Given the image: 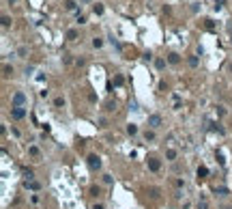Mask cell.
I'll use <instances>...</instances> for the list:
<instances>
[{"instance_id": "1", "label": "cell", "mask_w": 232, "mask_h": 209, "mask_svg": "<svg viewBox=\"0 0 232 209\" xmlns=\"http://www.w3.org/2000/svg\"><path fill=\"white\" fill-rule=\"evenodd\" d=\"M24 102H26V95L24 93H15L13 95V108H22Z\"/></svg>"}, {"instance_id": "2", "label": "cell", "mask_w": 232, "mask_h": 209, "mask_svg": "<svg viewBox=\"0 0 232 209\" xmlns=\"http://www.w3.org/2000/svg\"><path fill=\"white\" fill-rule=\"evenodd\" d=\"M148 125H151L153 130H157V127L161 125V116L159 114H151V116H148Z\"/></svg>"}, {"instance_id": "3", "label": "cell", "mask_w": 232, "mask_h": 209, "mask_svg": "<svg viewBox=\"0 0 232 209\" xmlns=\"http://www.w3.org/2000/svg\"><path fill=\"white\" fill-rule=\"evenodd\" d=\"M88 166L95 170V168H99L101 166V157L99 155H88Z\"/></svg>"}, {"instance_id": "4", "label": "cell", "mask_w": 232, "mask_h": 209, "mask_svg": "<svg viewBox=\"0 0 232 209\" xmlns=\"http://www.w3.org/2000/svg\"><path fill=\"white\" fill-rule=\"evenodd\" d=\"M11 116H13L15 121H20V119H24V116H26V110H24V108H13V110H11Z\"/></svg>"}, {"instance_id": "5", "label": "cell", "mask_w": 232, "mask_h": 209, "mask_svg": "<svg viewBox=\"0 0 232 209\" xmlns=\"http://www.w3.org/2000/svg\"><path fill=\"white\" fill-rule=\"evenodd\" d=\"M148 168H151V170H159V160L151 157V160H148Z\"/></svg>"}, {"instance_id": "6", "label": "cell", "mask_w": 232, "mask_h": 209, "mask_svg": "<svg viewBox=\"0 0 232 209\" xmlns=\"http://www.w3.org/2000/svg\"><path fill=\"white\" fill-rule=\"evenodd\" d=\"M168 60L172 63V65H176V63H179V60H181V56H179V54H174V52H172V54H170V56H168Z\"/></svg>"}, {"instance_id": "7", "label": "cell", "mask_w": 232, "mask_h": 209, "mask_svg": "<svg viewBox=\"0 0 232 209\" xmlns=\"http://www.w3.org/2000/svg\"><path fill=\"white\" fill-rule=\"evenodd\" d=\"M64 9H67V11H73V9H75V2H73V0H64Z\"/></svg>"}, {"instance_id": "8", "label": "cell", "mask_w": 232, "mask_h": 209, "mask_svg": "<svg viewBox=\"0 0 232 209\" xmlns=\"http://www.w3.org/2000/svg\"><path fill=\"white\" fill-rule=\"evenodd\" d=\"M206 175H209V170L204 168V166H200V168H198V177H200V179H204Z\"/></svg>"}, {"instance_id": "9", "label": "cell", "mask_w": 232, "mask_h": 209, "mask_svg": "<svg viewBox=\"0 0 232 209\" xmlns=\"http://www.w3.org/2000/svg\"><path fill=\"white\" fill-rule=\"evenodd\" d=\"M2 74H4V76L9 78V76L13 74V67H9V65H4V67H2Z\"/></svg>"}, {"instance_id": "10", "label": "cell", "mask_w": 232, "mask_h": 209, "mask_svg": "<svg viewBox=\"0 0 232 209\" xmlns=\"http://www.w3.org/2000/svg\"><path fill=\"white\" fill-rule=\"evenodd\" d=\"M187 63H189V67H198V58H196V56H189Z\"/></svg>"}, {"instance_id": "11", "label": "cell", "mask_w": 232, "mask_h": 209, "mask_svg": "<svg viewBox=\"0 0 232 209\" xmlns=\"http://www.w3.org/2000/svg\"><path fill=\"white\" fill-rule=\"evenodd\" d=\"M155 65H157V69H163V67H165V60H161V58H157V60H155Z\"/></svg>"}, {"instance_id": "12", "label": "cell", "mask_w": 232, "mask_h": 209, "mask_svg": "<svg viewBox=\"0 0 232 209\" xmlns=\"http://www.w3.org/2000/svg\"><path fill=\"white\" fill-rule=\"evenodd\" d=\"M26 188H30V190H39V183H34V181H30V183H28V181H26Z\"/></svg>"}, {"instance_id": "13", "label": "cell", "mask_w": 232, "mask_h": 209, "mask_svg": "<svg viewBox=\"0 0 232 209\" xmlns=\"http://www.w3.org/2000/svg\"><path fill=\"white\" fill-rule=\"evenodd\" d=\"M92 45H95V48H101V45H103V41L97 37V39H92Z\"/></svg>"}, {"instance_id": "14", "label": "cell", "mask_w": 232, "mask_h": 209, "mask_svg": "<svg viewBox=\"0 0 232 209\" xmlns=\"http://www.w3.org/2000/svg\"><path fill=\"white\" fill-rule=\"evenodd\" d=\"M75 37H78L75 30H69V32H67V39H75Z\"/></svg>"}, {"instance_id": "15", "label": "cell", "mask_w": 232, "mask_h": 209, "mask_svg": "<svg viewBox=\"0 0 232 209\" xmlns=\"http://www.w3.org/2000/svg\"><path fill=\"white\" fill-rule=\"evenodd\" d=\"M127 132H129V134H135L138 127H135V125H127Z\"/></svg>"}, {"instance_id": "16", "label": "cell", "mask_w": 232, "mask_h": 209, "mask_svg": "<svg viewBox=\"0 0 232 209\" xmlns=\"http://www.w3.org/2000/svg\"><path fill=\"white\" fill-rule=\"evenodd\" d=\"M95 13L101 15V13H103V7H101V4H95Z\"/></svg>"}, {"instance_id": "17", "label": "cell", "mask_w": 232, "mask_h": 209, "mask_svg": "<svg viewBox=\"0 0 232 209\" xmlns=\"http://www.w3.org/2000/svg\"><path fill=\"white\" fill-rule=\"evenodd\" d=\"M151 196L157 198V196H159V190H157V188H151Z\"/></svg>"}, {"instance_id": "18", "label": "cell", "mask_w": 232, "mask_h": 209, "mask_svg": "<svg viewBox=\"0 0 232 209\" xmlns=\"http://www.w3.org/2000/svg\"><path fill=\"white\" fill-rule=\"evenodd\" d=\"M2 26H4V28H7V26H11V20H9V17H7V15L2 17Z\"/></svg>"}, {"instance_id": "19", "label": "cell", "mask_w": 232, "mask_h": 209, "mask_svg": "<svg viewBox=\"0 0 232 209\" xmlns=\"http://www.w3.org/2000/svg\"><path fill=\"white\" fill-rule=\"evenodd\" d=\"M224 4H226V0H215V7H217V9H221Z\"/></svg>"}, {"instance_id": "20", "label": "cell", "mask_w": 232, "mask_h": 209, "mask_svg": "<svg viewBox=\"0 0 232 209\" xmlns=\"http://www.w3.org/2000/svg\"><path fill=\"white\" fill-rule=\"evenodd\" d=\"M30 155L37 157V155H39V149H37V147H30Z\"/></svg>"}, {"instance_id": "21", "label": "cell", "mask_w": 232, "mask_h": 209, "mask_svg": "<svg viewBox=\"0 0 232 209\" xmlns=\"http://www.w3.org/2000/svg\"><path fill=\"white\" fill-rule=\"evenodd\" d=\"M92 209H103V205H95V207H92Z\"/></svg>"}, {"instance_id": "22", "label": "cell", "mask_w": 232, "mask_h": 209, "mask_svg": "<svg viewBox=\"0 0 232 209\" xmlns=\"http://www.w3.org/2000/svg\"><path fill=\"white\" fill-rule=\"evenodd\" d=\"M82 2H90V0H82Z\"/></svg>"}]
</instances>
